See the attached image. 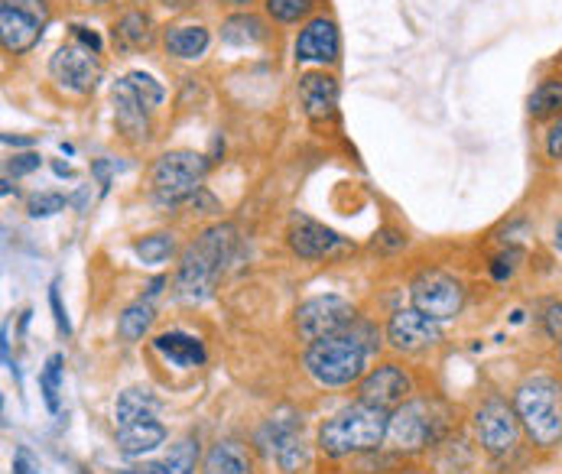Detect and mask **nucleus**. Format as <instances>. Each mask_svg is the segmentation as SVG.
Returning a JSON list of instances; mask_svg holds the SVG:
<instances>
[{"label":"nucleus","instance_id":"obj_1","mask_svg":"<svg viewBox=\"0 0 562 474\" xmlns=\"http://www.w3.org/2000/svg\"><path fill=\"white\" fill-rule=\"evenodd\" d=\"M377 351H381V332H377V325L358 319L348 332L306 345L303 371L316 380L319 387L342 390V387L358 384V380L368 374V361Z\"/></svg>","mask_w":562,"mask_h":474},{"label":"nucleus","instance_id":"obj_2","mask_svg":"<svg viewBox=\"0 0 562 474\" xmlns=\"http://www.w3.org/2000/svg\"><path fill=\"white\" fill-rule=\"evenodd\" d=\"M234 250H238V228L228 225V221H218V225H208L205 231L195 234V241H189L186 250H182L173 276L176 296L189 302V306L212 299Z\"/></svg>","mask_w":562,"mask_h":474},{"label":"nucleus","instance_id":"obj_3","mask_svg":"<svg viewBox=\"0 0 562 474\" xmlns=\"http://www.w3.org/2000/svg\"><path fill=\"white\" fill-rule=\"evenodd\" d=\"M514 413L520 419L533 449L550 452L562 445V384L553 374H527L511 393Z\"/></svg>","mask_w":562,"mask_h":474},{"label":"nucleus","instance_id":"obj_4","mask_svg":"<svg viewBox=\"0 0 562 474\" xmlns=\"http://www.w3.org/2000/svg\"><path fill=\"white\" fill-rule=\"evenodd\" d=\"M387 423L390 413L377 410L371 403L355 400L345 410H338L319 426V452L332 462H342V458H355L364 452L384 449L387 442Z\"/></svg>","mask_w":562,"mask_h":474},{"label":"nucleus","instance_id":"obj_5","mask_svg":"<svg viewBox=\"0 0 562 474\" xmlns=\"http://www.w3.org/2000/svg\"><path fill=\"white\" fill-rule=\"evenodd\" d=\"M452 436V410L439 397H413L390 413L387 449L397 455H416Z\"/></svg>","mask_w":562,"mask_h":474},{"label":"nucleus","instance_id":"obj_6","mask_svg":"<svg viewBox=\"0 0 562 474\" xmlns=\"http://www.w3.org/2000/svg\"><path fill=\"white\" fill-rule=\"evenodd\" d=\"M212 160L195 150L160 153L150 166V195L160 208H186L195 192H202Z\"/></svg>","mask_w":562,"mask_h":474},{"label":"nucleus","instance_id":"obj_7","mask_svg":"<svg viewBox=\"0 0 562 474\" xmlns=\"http://www.w3.org/2000/svg\"><path fill=\"white\" fill-rule=\"evenodd\" d=\"M472 432H475V442L481 445V452L491 458L514 455L520 449V439H524L514 403H507L498 393L481 400V406L472 413Z\"/></svg>","mask_w":562,"mask_h":474},{"label":"nucleus","instance_id":"obj_8","mask_svg":"<svg viewBox=\"0 0 562 474\" xmlns=\"http://www.w3.org/2000/svg\"><path fill=\"white\" fill-rule=\"evenodd\" d=\"M355 322H358V309L351 306V299L335 296V293L312 296L306 302H299L293 312V332L299 341H306V345L332 338V335H342Z\"/></svg>","mask_w":562,"mask_h":474},{"label":"nucleus","instance_id":"obj_9","mask_svg":"<svg viewBox=\"0 0 562 474\" xmlns=\"http://www.w3.org/2000/svg\"><path fill=\"white\" fill-rule=\"evenodd\" d=\"M410 299L413 309H420L429 319L452 322L465 309V283L446 270H420L410 283Z\"/></svg>","mask_w":562,"mask_h":474},{"label":"nucleus","instance_id":"obj_10","mask_svg":"<svg viewBox=\"0 0 562 474\" xmlns=\"http://www.w3.org/2000/svg\"><path fill=\"white\" fill-rule=\"evenodd\" d=\"M286 244H290V250L299 260H309V263L338 260V257L355 254V244H351L348 237L325 228L322 221L309 218L303 212H296L290 218V225H286Z\"/></svg>","mask_w":562,"mask_h":474},{"label":"nucleus","instance_id":"obj_11","mask_svg":"<svg viewBox=\"0 0 562 474\" xmlns=\"http://www.w3.org/2000/svg\"><path fill=\"white\" fill-rule=\"evenodd\" d=\"M46 20V0H4L0 4V43L10 56H23L39 43Z\"/></svg>","mask_w":562,"mask_h":474},{"label":"nucleus","instance_id":"obj_12","mask_svg":"<svg viewBox=\"0 0 562 474\" xmlns=\"http://www.w3.org/2000/svg\"><path fill=\"white\" fill-rule=\"evenodd\" d=\"M384 341L397 354H423L442 345V322L429 319L420 309H397L387 319Z\"/></svg>","mask_w":562,"mask_h":474},{"label":"nucleus","instance_id":"obj_13","mask_svg":"<svg viewBox=\"0 0 562 474\" xmlns=\"http://www.w3.org/2000/svg\"><path fill=\"white\" fill-rule=\"evenodd\" d=\"M413 393H416L413 374L397 361L377 364L358 380V400L377 406V410H387V413H394L400 403H407L413 397Z\"/></svg>","mask_w":562,"mask_h":474},{"label":"nucleus","instance_id":"obj_14","mask_svg":"<svg viewBox=\"0 0 562 474\" xmlns=\"http://www.w3.org/2000/svg\"><path fill=\"white\" fill-rule=\"evenodd\" d=\"M49 75L52 82L62 85L69 95H91L101 78V62L91 49L78 46V43H65L52 52L49 59Z\"/></svg>","mask_w":562,"mask_h":474},{"label":"nucleus","instance_id":"obj_15","mask_svg":"<svg viewBox=\"0 0 562 474\" xmlns=\"http://www.w3.org/2000/svg\"><path fill=\"white\" fill-rule=\"evenodd\" d=\"M296 62H312V65H335L342 56V36L332 17H309L299 30L293 43Z\"/></svg>","mask_w":562,"mask_h":474},{"label":"nucleus","instance_id":"obj_16","mask_svg":"<svg viewBox=\"0 0 562 474\" xmlns=\"http://www.w3.org/2000/svg\"><path fill=\"white\" fill-rule=\"evenodd\" d=\"M296 95L299 104H303V114L312 124H325L338 117V95H342V88H338V78L332 72L325 69L303 72L296 82Z\"/></svg>","mask_w":562,"mask_h":474},{"label":"nucleus","instance_id":"obj_17","mask_svg":"<svg viewBox=\"0 0 562 474\" xmlns=\"http://www.w3.org/2000/svg\"><path fill=\"white\" fill-rule=\"evenodd\" d=\"M111 104H114V124H117V134L130 143H150L153 137V124H150V114L147 104L137 98V91L130 88L127 78H117L114 88H111Z\"/></svg>","mask_w":562,"mask_h":474},{"label":"nucleus","instance_id":"obj_18","mask_svg":"<svg viewBox=\"0 0 562 474\" xmlns=\"http://www.w3.org/2000/svg\"><path fill=\"white\" fill-rule=\"evenodd\" d=\"M160 43H163V52L169 59L192 62V59L205 56V49L212 46V33H208V26H202V23H173L163 30Z\"/></svg>","mask_w":562,"mask_h":474},{"label":"nucleus","instance_id":"obj_19","mask_svg":"<svg viewBox=\"0 0 562 474\" xmlns=\"http://www.w3.org/2000/svg\"><path fill=\"white\" fill-rule=\"evenodd\" d=\"M111 39L121 52H147L156 43V23L143 10H124L111 26Z\"/></svg>","mask_w":562,"mask_h":474},{"label":"nucleus","instance_id":"obj_20","mask_svg":"<svg viewBox=\"0 0 562 474\" xmlns=\"http://www.w3.org/2000/svg\"><path fill=\"white\" fill-rule=\"evenodd\" d=\"M202 474H254V455L234 439H218L202 458Z\"/></svg>","mask_w":562,"mask_h":474},{"label":"nucleus","instance_id":"obj_21","mask_svg":"<svg viewBox=\"0 0 562 474\" xmlns=\"http://www.w3.org/2000/svg\"><path fill=\"white\" fill-rule=\"evenodd\" d=\"M153 351L176 367H202L208 358L202 338L186 335V332H160L153 338Z\"/></svg>","mask_w":562,"mask_h":474},{"label":"nucleus","instance_id":"obj_22","mask_svg":"<svg viewBox=\"0 0 562 474\" xmlns=\"http://www.w3.org/2000/svg\"><path fill=\"white\" fill-rule=\"evenodd\" d=\"M166 426L156 423V419H143V423H130V426H117V449L124 458H140L147 452H156L166 442Z\"/></svg>","mask_w":562,"mask_h":474},{"label":"nucleus","instance_id":"obj_23","mask_svg":"<svg viewBox=\"0 0 562 474\" xmlns=\"http://www.w3.org/2000/svg\"><path fill=\"white\" fill-rule=\"evenodd\" d=\"M195 465H199V439L186 436L169 449V455L156 458V462L134 465L127 474H192Z\"/></svg>","mask_w":562,"mask_h":474},{"label":"nucleus","instance_id":"obj_24","mask_svg":"<svg viewBox=\"0 0 562 474\" xmlns=\"http://www.w3.org/2000/svg\"><path fill=\"white\" fill-rule=\"evenodd\" d=\"M270 36L264 17H257L251 10L231 13V17L221 23V43L228 46H257Z\"/></svg>","mask_w":562,"mask_h":474},{"label":"nucleus","instance_id":"obj_25","mask_svg":"<svg viewBox=\"0 0 562 474\" xmlns=\"http://www.w3.org/2000/svg\"><path fill=\"white\" fill-rule=\"evenodd\" d=\"M475 465V452L462 436H446L439 445H433V468L439 474H465Z\"/></svg>","mask_w":562,"mask_h":474},{"label":"nucleus","instance_id":"obj_26","mask_svg":"<svg viewBox=\"0 0 562 474\" xmlns=\"http://www.w3.org/2000/svg\"><path fill=\"white\" fill-rule=\"evenodd\" d=\"M153 322H156L153 299H137V302H130L121 312V319H117V335H121V341H127V345H137V341L147 338Z\"/></svg>","mask_w":562,"mask_h":474},{"label":"nucleus","instance_id":"obj_27","mask_svg":"<svg viewBox=\"0 0 562 474\" xmlns=\"http://www.w3.org/2000/svg\"><path fill=\"white\" fill-rule=\"evenodd\" d=\"M117 426H130V423H143V419H156L160 413V400L153 397L150 390L130 387L117 397Z\"/></svg>","mask_w":562,"mask_h":474},{"label":"nucleus","instance_id":"obj_28","mask_svg":"<svg viewBox=\"0 0 562 474\" xmlns=\"http://www.w3.org/2000/svg\"><path fill=\"white\" fill-rule=\"evenodd\" d=\"M527 111L533 121H553L562 114V78H543V82L530 91Z\"/></svg>","mask_w":562,"mask_h":474},{"label":"nucleus","instance_id":"obj_29","mask_svg":"<svg viewBox=\"0 0 562 474\" xmlns=\"http://www.w3.org/2000/svg\"><path fill=\"white\" fill-rule=\"evenodd\" d=\"M134 254L156 267V263H166L169 257L176 254V234L173 231H156V234H147V237H137L134 241Z\"/></svg>","mask_w":562,"mask_h":474},{"label":"nucleus","instance_id":"obj_30","mask_svg":"<svg viewBox=\"0 0 562 474\" xmlns=\"http://www.w3.org/2000/svg\"><path fill=\"white\" fill-rule=\"evenodd\" d=\"M264 10L273 23H303L309 20V13L316 10V0H264Z\"/></svg>","mask_w":562,"mask_h":474},{"label":"nucleus","instance_id":"obj_31","mask_svg":"<svg viewBox=\"0 0 562 474\" xmlns=\"http://www.w3.org/2000/svg\"><path fill=\"white\" fill-rule=\"evenodd\" d=\"M520 263H524V250L520 247H504L501 254H494L491 257V263H488V273H491V280L494 283H511L514 276H517V270H520Z\"/></svg>","mask_w":562,"mask_h":474},{"label":"nucleus","instance_id":"obj_32","mask_svg":"<svg viewBox=\"0 0 562 474\" xmlns=\"http://www.w3.org/2000/svg\"><path fill=\"white\" fill-rule=\"evenodd\" d=\"M124 78L130 82V88L137 91V98L147 104V111H156L166 101V88L156 82L153 75H147V72H127Z\"/></svg>","mask_w":562,"mask_h":474},{"label":"nucleus","instance_id":"obj_33","mask_svg":"<svg viewBox=\"0 0 562 474\" xmlns=\"http://www.w3.org/2000/svg\"><path fill=\"white\" fill-rule=\"evenodd\" d=\"M59 380H62V354H52L39 374V390L49 406V413H59Z\"/></svg>","mask_w":562,"mask_h":474},{"label":"nucleus","instance_id":"obj_34","mask_svg":"<svg viewBox=\"0 0 562 474\" xmlns=\"http://www.w3.org/2000/svg\"><path fill=\"white\" fill-rule=\"evenodd\" d=\"M65 205H69V199H65V195H59V192H39V195H33L30 202H26V212H30L33 218H49V215L62 212Z\"/></svg>","mask_w":562,"mask_h":474},{"label":"nucleus","instance_id":"obj_35","mask_svg":"<svg viewBox=\"0 0 562 474\" xmlns=\"http://www.w3.org/2000/svg\"><path fill=\"white\" fill-rule=\"evenodd\" d=\"M543 153L550 163H562V114L553 117V124L543 134Z\"/></svg>","mask_w":562,"mask_h":474},{"label":"nucleus","instance_id":"obj_36","mask_svg":"<svg viewBox=\"0 0 562 474\" xmlns=\"http://www.w3.org/2000/svg\"><path fill=\"white\" fill-rule=\"evenodd\" d=\"M543 319H546V332L556 341V361L562 367V302H550Z\"/></svg>","mask_w":562,"mask_h":474},{"label":"nucleus","instance_id":"obj_37","mask_svg":"<svg viewBox=\"0 0 562 474\" xmlns=\"http://www.w3.org/2000/svg\"><path fill=\"white\" fill-rule=\"evenodd\" d=\"M39 166H43V156H39V153H17L7 163V176H13V179L30 176V173H36Z\"/></svg>","mask_w":562,"mask_h":474},{"label":"nucleus","instance_id":"obj_38","mask_svg":"<svg viewBox=\"0 0 562 474\" xmlns=\"http://www.w3.org/2000/svg\"><path fill=\"white\" fill-rule=\"evenodd\" d=\"M69 33H72V43L85 46V49L95 52V56H101V36L95 30H88V26H82V23H72Z\"/></svg>","mask_w":562,"mask_h":474},{"label":"nucleus","instance_id":"obj_39","mask_svg":"<svg viewBox=\"0 0 562 474\" xmlns=\"http://www.w3.org/2000/svg\"><path fill=\"white\" fill-rule=\"evenodd\" d=\"M49 306H52V315H56L59 332L69 338V335H72V325H69V315H65V309H62V299H59V289H56V286L49 289Z\"/></svg>","mask_w":562,"mask_h":474},{"label":"nucleus","instance_id":"obj_40","mask_svg":"<svg viewBox=\"0 0 562 474\" xmlns=\"http://www.w3.org/2000/svg\"><path fill=\"white\" fill-rule=\"evenodd\" d=\"M381 244L384 250H400V247H407V234L403 231H397V228H387V231H381L377 234V241H374V247Z\"/></svg>","mask_w":562,"mask_h":474},{"label":"nucleus","instance_id":"obj_41","mask_svg":"<svg viewBox=\"0 0 562 474\" xmlns=\"http://www.w3.org/2000/svg\"><path fill=\"white\" fill-rule=\"evenodd\" d=\"M13 474H39L36 465H33V458L26 449H20L17 455H13Z\"/></svg>","mask_w":562,"mask_h":474},{"label":"nucleus","instance_id":"obj_42","mask_svg":"<svg viewBox=\"0 0 562 474\" xmlns=\"http://www.w3.org/2000/svg\"><path fill=\"white\" fill-rule=\"evenodd\" d=\"M91 173L98 176V182H101V192H108V189H111V169H108V163L98 160L95 166H91Z\"/></svg>","mask_w":562,"mask_h":474},{"label":"nucleus","instance_id":"obj_43","mask_svg":"<svg viewBox=\"0 0 562 474\" xmlns=\"http://www.w3.org/2000/svg\"><path fill=\"white\" fill-rule=\"evenodd\" d=\"M166 283H169V280H166V276H156V280H153V283L147 286V299H153V296H156V293H160V289H163Z\"/></svg>","mask_w":562,"mask_h":474},{"label":"nucleus","instance_id":"obj_44","mask_svg":"<svg viewBox=\"0 0 562 474\" xmlns=\"http://www.w3.org/2000/svg\"><path fill=\"white\" fill-rule=\"evenodd\" d=\"M215 4H225V7H234V10H247L254 0H215Z\"/></svg>","mask_w":562,"mask_h":474},{"label":"nucleus","instance_id":"obj_45","mask_svg":"<svg viewBox=\"0 0 562 474\" xmlns=\"http://www.w3.org/2000/svg\"><path fill=\"white\" fill-rule=\"evenodd\" d=\"M553 247L562 254V218L556 221V228H553Z\"/></svg>","mask_w":562,"mask_h":474},{"label":"nucleus","instance_id":"obj_46","mask_svg":"<svg viewBox=\"0 0 562 474\" xmlns=\"http://www.w3.org/2000/svg\"><path fill=\"white\" fill-rule=\"evenodd\" d=\"M163 7H169V10H182V7H189L192 0H160Z\"/></svg>","mask_w":562,"mask_h":474},{"label":"nucleus","instance_id":"obj_47","mask_svg":"<svg viewBox=\"0 0 562 474\" xmlns=\"http://www.w3.org/2000/svg\"><path fill=\"white\" fill-rule=\"evenodd\" d=\"M52 169H56V176H72V166L65 163H52Z\"/></svg>","mask_w":562,"mask_h":474},{"label":"nucleus","instance_id":"obj_48","mask_svg":"<svg viewBox=\"0 0 562 474\" xmlns=\"http://www.w3.org/2000/svg\"><path fill=\"white\" fill-rule=\"evenodd\" d=\"M390 474H423V471H420V468H403V465H400L397 471H390Z\"/></svg>","mask_w":562,"mask_h":474},{"label":"nucleus","instance_id":"obj_49","mask_svg":"<svg viewBox=\"0 0 562 474\" xmlns=\"http://www.w3.org/2000/svg\"><path fill=\"white\" fill-rule=\"evenodd\" d=\"M88 4H98L101 7V4H111V0H88Z\"/></svg>","mask_w":562,"mask_h":474}]
</instances>
